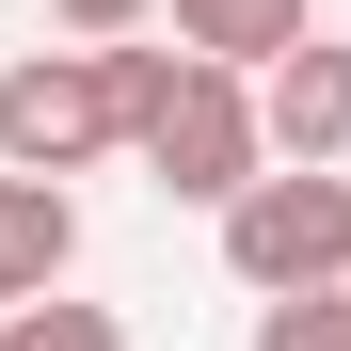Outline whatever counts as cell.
Returning <instances> with one entry per match:
<instances>
[{"label": "cell", "instance_id": "2", "mask_svg": "<svg viewBox=\"0 0 351 351\" xmlns=\"http://www.w3.org/2000/svg\"><path fill=\"white\" fill-rule=\"evenodd\" d=\"M223 256H240V287L271 304V287H351V176L335 160H256L240 192H223Z\"/></svg>", "mask_w": 351, "mask_h": 351}, {"label": "cell", "instance_id": "1", "mask_svg": "<svg viewBox=\"0 0 351 351\" xmlns=\"http://www.w3.org/2000/svg\"><path fill=\"white\" fill-rule=\"evenodd\" d=\"M96 64H112V128L144 144V176H160V192L223 208V192L271 160V144H256V96H240V64H192V48H96Z\"/></svg>", "mask_w": 351, "mask_h": 351}, {"label": "cell", "instance_id": "9", "mask_svg": "<svg viewBox=\"0 0 351 351\" xmlns=\"http://www.w3.org/2000/svg\"><path fill=\"white\" fill-rule=\"evenodd\" d=\"M48 16H64V48H128V32L160 16V0H48Z\"/></svg>", "mask_w": 351, "mask_h": 351}, {"label": "cell", "instance_id": "6", "mask_svg": "<svg viewBox=\"0 0 351 351\" xmlns=\"http://www.w3.org/2000/svg\"><path fill=\"white\" fill-rule=\"evenodd\" d=\"M160 32L192 48V64H240V80H256L271 48L304 32V0H160Z\"/></svg>", "mask_w": 351, "mask_h": 351}, {"label": "cell", "instance_id": "7", "mask_svg": "<svg viewBox=\"0 0 351 351\" xmlns=\"http://www.w3.org/2000/svg\"><path fill=\"white\" fill-rule=\"evenodd\" d=\"M0 351H128L112 304H64V287H32V304H0Z\"/></svg>", "mask_w": 351, "mask_h": 351}, {"label": "cell", "instance_id": "8", "mask_svg": "<svg viewBox=\"0 0 351 351\" xmlns=\"http://www.w3.org/2000/svg\"><path fill=\"white\" fill-rule=\"evenodd\" d=\"M256 351H351V287H271Z\"/></svg>", "mask_w": 351, "mask_h": 351}, {"label": "cell", "instance_id": "3", "mask_svg": "<svg viewBox=\"0 0 351 351\" xmlns=\"http://www.w3.org/2000/svg\"><path fill=\"white\" fill-rule=\"evenodd\" d=\"M128 128H112V64L96 48H32V64L0 80V176H80Z\"/></svg>", "mask_w": 351, "mask_h": 351}, {"label": "cell", "instance_id": "5", "mask_svg": "<svg viewBox=\"0 0 351 351\" xmlns=\"http://www.w3.org/2000/svg\"><path fill=\"white\" fill-rule=\"evenodd\" d=\"M64 256H80V208H64V176H0V304L64 287Z\"/></svg>", "mask_w": 351, "mask_h": 351}, {"label": "cell", "instance_id": "4", "mask_svg": "<svg viewBox=\"0 0 351 351\" xmlns=\"http://www.w3.org/2000/svg\"><path fill=\"white\" fill-rule=\"evenodd\" d=\"M240 96H256V144H271V160H335V144H351V48H335V32H287Z\"/></svg>", "mask_w": 351, "mask_h": 351}]
</instances>
